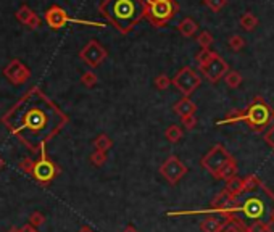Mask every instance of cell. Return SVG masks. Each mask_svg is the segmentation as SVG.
I'll use <instances>...</instances> for the list:
<instances>
[{"label": "cell", "instance_id": "cell-1", "mask_svg": "<svg viewBox=\"0 0 274 232\" xmlns=\"http://www.w3.org/2000/svg\"><path fill=\"white\" fill-rule=\"evenodd\" d=\"M69 118L39 87H31L0 118L5 129L28 148L39 155L65 129Z\"/></svg>", "mask_w": 274, "mask_h": 232}, {"label": "cell", "instance_id": "cell-2", "mask_svg": "<svg viewBox=\"0 0 274 232\" xmlns=\"http://www.w3.org/2000/svg\"><path fill=\"white\" fill-rule=\"evenodd\" d=\"M244 182V190L213 215L236 221L245 229L258 222L274 226V192L256 174H247Z\"/></svg>", "mask_w": 274, "mask_h": 232}, {"label": "cell", "instance_id": "cell-3", "mask_svg": "<svg viewBox=\"0 0 274 232\" xmlns=\"http://www.w3.org/2000/svg\"><path fill=\"white\" fill-rule=\"evenodd\" d=\"M144 0H102L99 13L121 34H129L144 20Z\"/></svg>", "mask_w": 274, "mask_h": 232}, {"label": "cell", "instance_id": "cell-4", "mask_svg": "<svg viewBox=\"0 0 274 232\" xmlns=\"http://www.w3.org/2000/svg\"><path fill=\"white\" fill-rule=\"evenodd\" d=\"M241 121L245 123L249 129L256 134L264 132L274 123V108L261 95H256L245 110L229 111L223 120L216 121V124L223 126V124H234Z\"/></svg>", "mask_w": 274, "mask_h": 232}, {"label": "cell", "instance_id": "cell-5", "mask_svg": "<svg viewBox=\"0 0 274 232\" xmlns=\"http://www.w3.org/2000/svg\"><path fill=\"white\" fill-rule=\"evenodd\" d=\"M144 18L153 28H165L179 12L176 0H144Z\"/></svg>", "mask_w": 274, "mask_h": 232}, {"label": "cell", "instance_id": "cell-6", "mask_svg": "<svg viewBox=\"0 0 274 232\" xmlns=\"http://www.w3.org/2000/svg\"><path fill=\"white\" fill-rule=\"evenodd\" d=\"M44 18H46V23H47L49 28L54 29V31L65 28L68 23L92 26V28H99V29H103L105 26H107L105 23H100V21H89V20H77V18H71L66 13V10H63V8L58 7V5L50 7L49 10L46 12V15H44Z\"/></svg>", "mask_w": 274, "mask_h": 232}, {"label": "cell", "instance_id": "cell-7", "mask_svg": "<svg viewBox=\"0 0 274 232\" xmlns=\"http://www.w3.org/2000/svg\"><path fill=\"white\" fill-rule=\"evenodd\" d=\"M60 173H61L60 166L52 162L50 157L47 155V148H44L39 153V160L34 162V168L31 173L34 181L41 185H49Z\"/></svg>", "mask_w": 274, "mask_h": 232}, {"label": "cell", "instance_id": "cell-8", "mask_svg": "<svg viewBox=\"0 0 274 232\" xmlns=\"http://www.w3.org/2000/svg\"><path fill=\"white\" fill-rule=\"evenodd\" d=\"M234 157L229 153L227 148L224 145H221V144H216L215 147H211L205 155L202 157L200 160V165L203 169H207V171L216 177L218 173L221 171V168H223L229 160H232Z\"/></svg>", "mask_w": 274, "mask_h": 232}, {"label": "cell", "instance_id": "cell-9", "mask_svg": "<svg viewBox=\"0 0 274 232\" xmlns=\"http://www.w3.org/2000/svg\"><path fill=\"white\" fill-rule=\"evenodd\" d=\"M171 84L182 94V97H190L202 84V78L190 66H182L171 79Z\"/></svg>", "mask_w": 274, "mask_h": 232}, {"label": "cell", "instance_id": "cell-10", "mask_svg": "<svg viewBox=\"0 0 274 232\" xmlns=\"http://www.w3.org/2000/svg\"><path fill=\"white\" fill-rule=\"evenodd\" d=\"M187 171H189L187 166H185L176 155H170L160 166V174L170 185L178 184L182 177L187 174Z\"/></svg>", "mask_w": 274, "mask_h": 232}, {"label": "cell", "instance_id": "cell-11", "mask_svg": "<svg viewBox=\"0 0 274 232\" xmlns=\"http://www.w3.org/2000/svg\"><path fill=\"white\" fill-rule=\"evenodd\" d=\"M199 69L208 83L216 84L224 78V74L229 71V65L223 57H219L218 53H215L213 58H210L205 65L199 66Z\"/></svg>", "mask_w": 274, "mask_h": 232}, {"label": "cell", "instance_id": "cell-12", "mask_svg": "<svg viewBox=\"0 0 274 232\" xmlns=\"http://www.w3.org/2000/svg\"><path fill=\"white\" fill-rule=\"evenodd\" d=\"M107 57H108V52L94 39L87 42L86 46L81 49V52H79V58H81L86 65H89L92 69L99 68Z\"/></svg>", "mask_w": 274, "mask_h": 232}, {"label": "cell", "instance_id": "cell-13", "mask_svg": "<svg viewBox=\"0 0 274 232\" xmlns=\"http://www.w3.org/2000/svg\"><path fill=\"white\" fill-rule=\"evenodd\" d=\"M4 76L7 81L13 86H23L31 79V69L26 66L21 60L13 58L10 63L4 68Z\"/></svg>", "mask_w": 274, "mask_h": 232}, {"label": "cell", "instance_id": "cell-14", "mask_svg": "<svg viewBox=\"0 0 274 232\" xmlns=\"http://www.w3.org/2000/svg\"><path fill=\"white\" fill-rule=\"evenodd\" d=\"M15 16H16V20H18L23 26H26V28L31 29V31H36L39 26H41V18H39V15L34 12L31 7L26 5V4H23V5L18 8V10H16Z\"/></svg>", "mask_w": 274, "mask_h": 232}, {"label": "cell", "instance_id": "cell-15", "mask_svg": "<svg viewBox=\"0 0 274 232\" xmlns=\"http://www.w3.org/2000/svg\"><path fill=\"white\" fill-rule=\"evenodd\" d=\"M173 110L176 114L179 116V118H184V116H187V114H195L197 105L190 100V97H182L181 100H178L174 103Z\"/></svg>", "mask_w": 274, "mask_h": 232}, {"label": "cell", "instance_id": "cell-16", "mask_svg": "<svg viewBox=\"0 0 274 232\" xmlns=\"http://www.w3.org/2000/svg\"><path fill=\"white\" fill-rule=\"evenodd\" d=\"M226 219L224 218H215V216H208L200 222V230L202 232H218L221 227L224 226Z\"/></svg>", "mask_w": 274, "mask_h": 232}, {"label": "cell", "instance_id": "cell-17", "mask_svg": "<svg viewBox=\"0 0 274 232\" xmlns=\"http://www.w3.org/2000/svg\"><path fill=\"white\" fill-rule=\"evenodd\" d=\"M178 31L184 35V37H193L195 32L199 31V24L193 21L190 16H185L182 21H179Z\"/></svg>", "mask_w": 274, "mask_h": 232}, {"label": "cell", "instance_id": "cell-18", "mask_svg": "<svg viewBox=\"0 0 274 232\" xmlns=\"http://www.w3.org/2000/svg\"><path fill=\"white\" fill-rule=\"evenodd\" d=\"M237 171H239V168H237V162H236V158L232 160H229V162L221 168V171L218 173V176L215 177V179H219V181H227V179H231V177L237 176Z\"/></svg>", "mask_w": 274, "mask_h": 232}, {"label": "cell", "instance_id": "cell-19", "mask_svg": "<svg viewBox=\"0 0 274 232\" xmlns=\"http://www.w3.org/2000/svg\"><path fill=\"white\" fill-rule=\"evenodd\" d=\"M182 137H184V131L178 124H171V126H168L165 131V139L168 142H171V144H178Z\"/></svg>", "mask_w": 274, "mask_h": 232}, {"label": "cell", "instance_id": "cell-20", "mask_svg": "<svg viewBox=\"0 0 274 232\" xmlns=\"http://www.w3.org/2000/svg\"><path fill=\"white\" fill-rule=\"evenodd\" d=\"M244 177H239V176H234L231 177V179H227L226 181V187L224 189L231 194V195H237V194H241L244 190Z\"/></svg>", "mask_w": 274, "mask_h": 232}, {"label": "cell", "instance_id": "cell-21", "mask_svg": "<svg viewBox=\"0 0 274 232\" xmlns=\"http://www.w3.org/2000/svg\"><path fill=\"white\" fill-rule=\"evenodd\" d=\"M239 23H241L242 29H245V31H253L256 26H258V18H256L253 13L247 12V13H244V15L241 16Z\"/></svg>", "mask_w": 274, "mask_h": 232}, {"label": "cell", "instance_id": "cell-22", "mask_svg": "<svg viewBox=\"0 0 274 232\" xmlns=\"http://www.w3.org/2000/svg\"><path fill=\"white\" fill-rule=\"evenodd\" d=\"M223 79H224L226 86L231 87V89L241 87V84H242V81H244V78H242L241 73H239V71H227Z\"/></svg>", "mask_w": 274, "mask_h": 232}, {"label": "cell", "instance_id": "cell-23", "mask_svg": "<svg viewBox=\"0 0 274 232\" xmlns=\"http://www.w3.org/2000/svg\"><path fill=\"white\" fill-rule=\"evenodd\" d=\"M113 147V140L107 136V134H100L94 140V148L100 151H108Z\"/></svg>", "mask_w": 274, "mask_h": 232}, {"label": "cell", "instance_id": "cell-24", "mask_svg": "<svg viewBox=\"0 0 274 232\" xmlns=\"http://www.w3.org/2000/svg\"><path fill=\"white\" fill-rule=\"evenodd\" d=\"M227 46H229V49L234 50V52H241V50L245 47V39L242 37V35L234 34V35H231V37H229Z\"/></svg>", "mask_w": 274, "mask_h": 232}, {"label": "cell", "instance_id": "cell-25", "mask_svg": "<svg viewBox=\"0 0 274 232\" xmlns=\"http://www.w3.org/2000/svg\"><path fill=\"white\" fill-rule=\"evenodd\" d=\"M213 35H211V32L208 31H202L199 35H197V44L202 47V49H210L211 46H213Z\"/></svg>", "mask_w": 274, "mask_h": 232}, {"label": "cell", "instance_id": "cell-26", "mask_svg": "<svg viewBox=\"0 0 274 232\" xmlns=\"http://www.w3.org/2000/svg\"><path fill=\"white\" fill-rule=\"evenodd\" d=\"M224 219H226V218H224ZM218 232H249V230H247L244 226H241V224H239V222H236V221L226 219L224 226L221 227Z\"/></svg>", "mask_w": 274, "mask_h": 232}, {"label": "cell", "instance_id": "cell-27", "mask_svg": "<svg viewBox=\"0 0 274 232\" xmlns=\"http://www.w3.org/2000/svg\"><path fill=\"white\" fill-rule=\"evenodd\" d=\"M91 163L94 166H103L107 163V151H100V150H94L91 153Z\"/></svg>", "mask_w": 274, "mask_h": 232}, {"label": "cell", "instance_id": "cell-28", "mask_svg": "<svg viewBox=\"0 0 274 232\" xmlns=\"http://www.w3.org/2000/svg\"><path fill=\"white\" fill-rule=\"evenodd\" d=\"M81 83H83V86L91 89L99 83V76H97L94 71H86V73H83V76H81Z\"/></svg>", "mask_w": 274, "mask_h": 232}, {"label": "cell", "instance_id": "cell-29", "mask_svg": "<svg viewBox=\"0 0 274 232\" xmlns=\"http://www.w3.org/2000/svg\"><path fill=\"white\" fill-rule=\"evenodd\" d=\"M170 86H171V78L168 74L162 73V74H158L155 78V87L158 89V91H166Z\"/></svg>", "mask_w": 274, "mask_h": 232}, {"label": "cell", "instance_id": "cell-30", "mask_svg": "<svg viewBox=\"0 0 274 232\" xmlns=\"http://www.w3.org/2000/svg\"><path fill=\"white\" fill-rule=\"evenodd\" d=\"M215 53H216V52H213L211 49H202V50L197 53V57H195V60H197L199 66L205 65L210 58H213V55H215Z\"/></svg>", "mask_w": 274, "mask_h": 232}, {"label": "cell", "instance_id": "cell-31", "mask_svg": "<svg viewBox=\"0 0 274 232\" xmlns=\"http://www.w3.org/2000/svg\"><path fill=\"white\" fill-rule=\"evenodd\" d=\"M203 4H205L211 12L218 13L227 5V0H203Z\"/></svg>", "mask_w": 274, "mask_h": 232}, {"label": "cell", "instance_id": "cell-32", "mask_svg": "<svg viewBox=\"0 0 274 232\" xmlns=\"http://www.w3.org/2000/svg\"><path fill=\"white\" fill-rule=\"evenodd\" d=\"M44 222H46V216H44L41 211H32L31 213L28 224H31L32 227H41Z\"/></svg>", "mask_w": 274, "mask_h": 232}, {"label": "cell", "instance_id": "cell-33", "mask_svg": "<svg viewBox=\"0 0 274 232\" xmlns=\"http://www.w3.org/2000/svg\"><path fill=\"white\" fill-rule=\"evenodd\" d=\"M18 168L21 169L23 173L31 174V173H32V168H34V160L29 158V157L21 158V160H20V163H18Z\"/></svg>", "mask_w": 274, "mask_h": 232}, {"label": "cell", "instance_id": "cell-34", "mask_svg": "<svg viewBox=\"0 0 274 232\" xmlns=\"http://www.w3.org/2000/svg\"><path fill=\"white\" fill-rule=\"evenodd\" d=\"M182 121V126L184 129H187V131H192V129H195L197 126V116L195 114H187V116H184V118H181Z\"/></svg>", "mask_w": 274, "mask_h": 232}, {"label": "cell", "instance_id": "cell-35", "mask_svg": "<svg viewBox=\"0 0 274 232\" xmlns=\"http://www.w3.org/2000/svg\"><path fill=\"white\" fill-rule=\"evenodd\" d=\"M263 140L266 142V145L274 151V123L266 129V132L263 134Z\"/></svg>", "mask_w": 274, "mask_h": 232}, {"label": "cell", "instance_id": "cell-36", "mask_svg": "<svg viewBox=\"0 0 274 232\" xmlns=\"http://www.w3.org/2000/svg\"><path fill=\"white\" fill-rule=\"evenodd\" d=\"M247 230H249V232H274V230H272V226L263 224V222H258V224H253L252 227H249Z\"/></svg>", "mask_w": 274, "mask_h": 232}, {"label": "cell", "instance_id": "cell-37", "mask_svg": "<svg viewBox=\"0 0 274 232\" xmlns=\"http://www.w3.org/2000/svg\"><path fill=\"white\" fill-rule=\"evenodd\" d=\"M20 230L21 232H39L37 227H32L31 224H24L23 227H20Z\"/></svg>", "mask_w": 274, "mask_h": 232}, {"label": "cell", "instance_id": "cell-38", "mask_svg": "<svg viewBox=\"0 0 274 232\" xmlns=\"http://www.w3.org/2000/svg\"><path fill=\"white\" fill-rule=\"evenodd\" d=\"M77 232H94V229L92 227H89V226H83V227H79V230Z\"/></svg>", "mask_w": 274, "mask_h": 232}, {"label": "cell", "instance_id": "cell-39", "mask_svg": "<svg viewBox=\"0 0 274 232\" xmlns=\"http://www.w3.org/2000/svg\"><path fill=\"white\" fill-rule=\"evenodd\" d=\"M123 232H139V230H137L134 226H128V227H126L125 230H123Z\"/></svg>", "mask_w": 274, "mask_h": 232}, {"label": "cell", "instance_id": "cell-40", "mask_svg": "<svg viewBox=\"0 0 274 232\" xmlns=\"http://www.w3.org/2000/svg\"><path fill=\"white\" fill-rule=\"evenodd\" d=\"M7 232H21V230H20V227H15V226H13V227L8 229Z\"/></svg>", "mask_w": 274, "mask_h": 232}, {"label": "cell", "instance_id": "cell-41", "mask_svg": "<svg viewBox=\"0 0 274 232\" xmlns=\"http://www.w3.org/2000/svg\"><path fill=\"white\" fill-rule=\"evenodd\" d=\"M5 166V162H4V158L0 157V171H2V168Z\"/></svg>", "mask_w": 274, "mask_h": 232}]
</instances>
